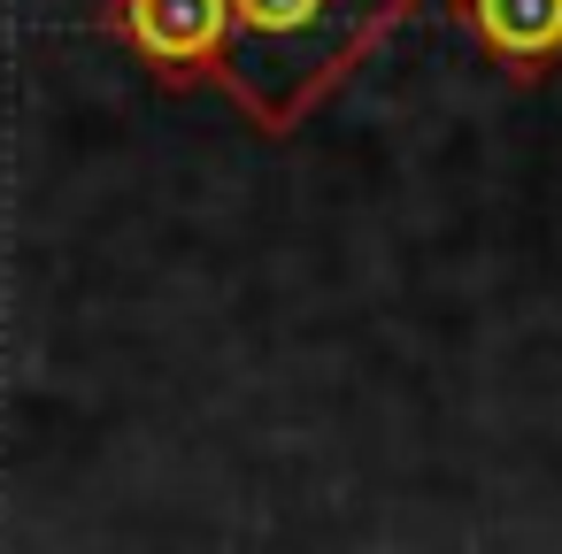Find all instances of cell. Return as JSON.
<instances>
[{"mask_svg": "<svg viewBox=\"0 0 562 554\" xmlns=\"http://www.w3.org/2000/svg\"><path fill=\"white\" fill-rule=\"evenodd\" d=\"M416 9L431 0H232L216 86L262 139H293Z\"/></svg>", "mask_w": 562, "mask_h": 554, "instance_id": "cell-1", "label": "cell"}, {"mask_svg": "<svg viewBox=\"0 0 562 554\" xmlns=\"http://www.w3.org/2000/svg\"><path fill=\"white\" fill-rule=\"evenodd\" d=\"M93 24L109 39H124L155 70V86L186 93V86H216V70H224L232 0H101Z\"/></svg>", "mask_w": 562, "mask_h": 554, "instance_id": "cell-2", "label": "cell"}, {"mask_svg": "<svg viewBox=\"0 0 562 554\" xmlns=\"http://www.w3.org/2000/svg\"><path fill=\"white\" fill-rule=\"evenodd\" d=\"M447 16L477 32L508 86H539L562 63V0H447Z\"/></svg>", "mask_w": 562, "mask_h": 554, "instance_id": "cell-3", "label": "cell"}]
</instances>
